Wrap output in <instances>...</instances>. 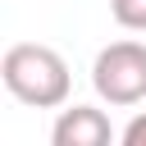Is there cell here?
<instances>
[{
  "label": "cell",
  "mask_w": 146,
  "mask_h": 146,
  "mask_svg": "<svg viewBox=\"0 0 146 146\" xmlns=\"http://www.w3.org/2000/svg\"><path fill=\"white\" fill-rule=\"evenodd\" d=\"M50 141L55 146H110L114 141V128L100 110L91 105H73V110H59L55 128H50Z\"/></svg>",
  "instance_id": "obj_3"
},
{
  "label": "cell",
  "mask_w": 146,
  "mask_h": 146,
  "mask_svg": "<svg viewBox=\"0 0 146 146\" xmlns=\"http://www.w3.org/2000/svg\"><path fill=\"white\" fill-rule=\"evenodd\" d=\"M91 87L110 105H141L146 100V46L110 41L91 64Z\"/></svg>",
  "instance_id": "obj_2"
},
{
  "label": "cell",
  "mask_w": 146,
  "mask_h": 146,
  "mask_svg": "<svg viewBox=\"0 0 146 146\" xmlns=\"http://www.w3.org/2000/svg\"><path fill=\"white\" fill-rule=\"evenodd\" d=\"M110 14L128 32H146V0H110Z\"/></svg>",
  "instance_id": "obj_4"
},
{
  "label": "cell",
  "mask_w": 146,
  "mask_h": 146,
  "mask_svg": "<svg viewBox=\"0 0 146 146\" xmlns=\"http://www.w3.org/2000/svg\"><path fill=\"white\" fill-rule=\"evenodd\" d=\"M0 78L9 87L14 100L32 105V110H55L68 100V87H73V73L64 64L59 50L50 46H36V41H18L5 50L0 59Z\"/></svg>",
  "instance_id": "obj_1"
},
{
  "label": "cell",
  "mask_w": 146,
  "mask_h": 146,
  "mask_svg": "<svg viewBox=\"0 0 146 146\" xmlns=\"http://www.w3.org/2000/svg\"><path fill=\"white\" fill-rule=\"evenodd\" d=\"M119 141H123V146H146V114H137V119L119 132Z\"/></svg>",
  "instance_id": "obj_5"
}]
</instances>
